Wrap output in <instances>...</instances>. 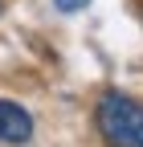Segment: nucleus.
I'll return each mask as SVG.
<instances>
[{"instance_id": "3", "label": "nucleus", "mask_w": 143, "mask_h": 147, "mask_svg": "<svg viewBox=\"0 0 143 147\" xmlns=\"http://www.w3.org/2000/svg\"><path fill=\"white\" fill-rule=\"evenodd\" d=\"M90 0H53V8L57 12H78V8H86Z\"/></svg>"}, {"instance_id": "1", "label": "nucleus", "mask_w": 143, "mask_h": 147, "mask_svg": "<svg viewBox=\"0 0 143 147\" xmlns=\"http://www.w3.org/2000/svg\"><path fill=\"white\" fill-rule=\"evenodd\" d=\"M94 127L106 147H143V102L123 90H102L94 102Z\"/></svg>"}, {"instance_id": "2", "label": "nucleus", "mask_w": 143, "mask_h": 147, "mask_svg": "<svg viewBox=\"0 0 143 147\" xmlns=\"http://www.w3.org/2000/svg\"><path fill=\"white\" fill-rule=\"evenodd\" d=\"M33 139V115L12 102V98H0V143H29Z\"/></svg>"}]
</instances>
